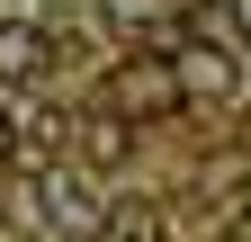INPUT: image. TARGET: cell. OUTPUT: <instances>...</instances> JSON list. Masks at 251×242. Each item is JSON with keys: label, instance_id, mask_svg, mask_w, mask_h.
Instances as JSON below:
<instances>
[{"label": "cell", "instance_id": "obj_1", "mask_svg": "<svg viewBox=\"0 0 251 242\" xmlns=\"http://www.w3.org/2000/svg\"><path fill=\"white\" fill-rule=\"evenodd\" d=\"M36 197H45V224L54 233H108V206H99V189H90L81 170H54Z\"/></svg>", "mask_w": 251, "mask_h": 242}, {"label": "cell", "instance_id": "obj_2", "mask_svg": "<svg viewBox=\"0 0 251 242\" xmlns=\"http://www.w3.org/2000/svg\"><path fill=\"white\" fill-rule=\"evenodd\" d=\"M117 99L135 108V117H179V72L152 54V63H126L117 72Z\"/></svg>", "mask_w": 251, "mask_h": 242}, {"label": "cell", "instance_id": "obj_3", "mask_svg": "<svg viewBox=\"0 0 251 242\" xmlns=\"http://www.w3.org/2000/svg\"><path fill=\"white\" fill-rule=\"evenodd\" d=\"M54 63V45H45V27H27V18H0V81L27 90V81H45Z\"/></svg>", "mask_w": 251, "mask_h": 242}, {"label": "cell", "instance_id": "obj_4", "mask_svg": "<svg viewBox=\"0 0 251 242\" xmlns=\"http://www.w3.org/2000/svg\"><path fill=\"white\" fill-rule=\"evenodd\" d=\"M126 144H135V135H126L117 117H81V162L108 170V162H126Z\"/></svg>", "mask_w": 251, "mask_h": 242}, {"label": "cell", "instance_id": "obj_5", "mask_svg": "<svg viewBox=\"0 0 251 242\" xmlns=\"http://www.w3.org/2000/svg\"><path fill=\"white\" fill-rule=\"evenodd\" d=\"M225 18H233V36L251 45V0H233V9H225Z\"/></svg>", "mask_w": 251, "mask_h": 242}, {"label": "cell", "instance_id": "obj_6", "mask_svg": "<svg viewBox=\"0 0 251 242\" xmlns=\"http://www.w3.org/2000/svg\"><path fill=\"white\" fill-rule=\"evenodd\" d=\"M0 153H9V117H0Z\"/></svg>", "mask_w": 251, "mask_h": 242}, {"label": "cell", "instance_id": "obj_7", "mask_svg": "<svg viewBox=\"0 0 251 242\" xmlns=\"http://www.w3.org/2000/svg\"><path fill=\"white\" fill-rule=\"evenodd\" d=\"M233 216H242V224H251V197H242V206H233Z\"/></svg>", "mask_w": 251, "mask_h": 242}]
</instances>
